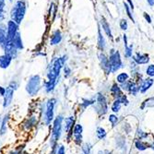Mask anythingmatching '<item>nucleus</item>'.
<instances>
[{
	"label": "nucleus",
	"mask_w": 154,
	"mask_h": 154,
	"mask_svg": "<svg viewBox=\"0 0 154 154\" xmlns=\"http://www.w3.org/2000/svg\"><path fill=\"white\" fill-rule=\"evenodd\" d=\"M66 61H67L66 55L54 58L52 62L50 63L48 69H47V72H46L47 80H57L59 79L62 68L65 66Z\"/></svg>",
	"instance_id": "nucleus-1"
},
{
	"label": "nucleus",
	"mask_w": 154,
	"mask_h": 154,
	"mask_svg": "<svg viewBox=\"0 0 154 154\" xmlns=\"http://www.w3.org/2000/svg\"><path fill=\"white\" fill-rule=\"evenodd\" d=\"M57 101L55 98H50L40 108L42 112V119H43V122L46 127L51 125V124H53V121L55 118L54 108L55 105H57Z\"/></svg>",
	"instance_id": "nucleus-2"
},
{
	"label": "nucleus",
	"mask_w": 154,
	"mask_h": 154,
	"mask_svg": "<svg viewBox=\"0 0 154 154\" xmlns=\"http://www.w3.org/2000/svg\"><path fill=\"white\" fill-rule=\"evenodd\" d=\"M42 89H43V79L41 76L38 74L30 76L25 85L26 93L30 97H36Z\"/></svg>",
	"instance_id": "nucleus-3"
},
{
	"label": "nucleus",
	"mask_w": 154,
	"mask_h": 154,
	"mask_svg": "<svg viewBox=\"0 0 154 154\" xmlns=\"http://www.w3.org/2000/svg\"><path fill=\"white\" fill-rule=\"evenodd\" d=\"M64 118L61 115L55 116L54 120L52 124V130H51V137H50V146L51 148L57 146V142L60 139L62 133H63V123Z\"/></svg>",
	"instance_id": "nucleus-4"
},
{
	"label": "nucleus",
	"mask_w": 154,
	"mask_h": 154,
	"mask_svg": "<svg viewBox=\"0 0 154 154\" xmlns=\"http://www.w3.org/2000/svg\"><path fill=\"white\" fill-rule=\"evenodd\" d=\"M27 5L24 0H17L10 10V20L20 25L25 18Z\"/></svg>",
	"instance_id": "nucleus-5"
},
{
	"label": "nucleus",
	"mask_w": 154,
	"mask_h": 154,
	"mask_svg": "<svg viewBox=\"0 0 154 154\" xmlns=\"http://www.w3.org/2000/svg\"><path fill=\"white\" fill-rule=\"evenodd\" d=\"M109 62H110V66H111L112 73L116 72L123 66V63H122V59H121V55H120L119 51H116L114 49L111 50Z\"/></svg>",
	"instance_id": "nucleus-6"
},
{
	"label": "nucleus",
	"mask_w": 154,
	"mask_h": 154,
	"mask_svg": "<svg viewBox=\"0 0 154 154\" xmlns=\"http://www.w3.org/2000/svg\"><path fill=\"white\" fill-rule=\"evenodd\" d=\"M37 124H38V116L35 114H33V115L27 116L21 125H22V128L24 130L31 131L36 127Z\"/></svg>",
	"instance_id": "nucleus-7"
},
{
	"label": "nucleus",
	"mask_w": 154,
	"mask_h": 154,
	"mask_svg": "<svg viewBox=\"0 0 154 154\" xmlns=\"http://www.w3.org/2000/svg\"><path fill=\"white\" fill-rule=\"evenodd\" d=\"M19 29H20V25L15 21H13L12 20H9L7 22V33H8V41H11L18 34V32H20Z\"/></svg>",
	"instance_id": "nucleus-8"
},
{
	"label": "nucleus",
	"mask_w": 154,
	"mask_h": 154,
	"mask_svg": "<svg viewBox=\"0 0 154 154\" xmlns=\"http://www.w3.org/2000/svg\"><path fill=\"white\" fill-rule=\"evenodd\" d=\"M1 48L3 49L4 51V54H8L9 57H11L14 59H16L18 57V54H19V51L16 49V47L14 46V45L12 44L11 41H8L7 40L6 43L1 46Z\"/></svg>",
	"instance_id": "nucleus-9"
},
{
	"label": "nucleus",
	"mask_w": 154,
	"mask_h": 154,
	"mask_svg": "<svg viewBox=\"0 0 154 154\" xmlns=\"http://www.w3.org/2000/svg\"><path fill=\"white\" fill-rule=\"evenodd\" d=\"M14 95H15V91L8 86L6 94L3 97V103H2V107L4 110H7L11 106L13 103V99H14Z\"/></svg>",
	"instance_id": "nucleus-10"
},
{
	"label": "nucleus",
	"mask_w": 154,
	"mask_h": 154,
	"mask_svg": "<svg viewBox=\"0 0 154 154\" xmlns=\"http://www.w3.org/2000/svg\"><path fill=\"white\" fill-rule=\"evenodd\" d=\"M74 123H75V117L74 116H68V117H65L64 118L63 129L68 135V137L72 136V131H73V128H74Z\"/></svg>",
	"instance_id": "nucleus-11"
},
{
	"label": "nucleus",
	"mask_w": 154,
	"mask_h": 154,
	"mask_svg": "<svg viewBox=\"0 0 154 154\" xmlns=\"http://www.w3.org/2000/svg\"><path fill=\"white\" fill-rule=\"evenodd\" d=\"M82 132H83V128L80 124H76L73 128L72 131V137L76 144L80 145L82 141Z\"/></svg>",
	"instance_id": "nucleus-12"
},
{
	"label": "nucleus",
	"mask_w": 154,
	"mask_h": 154,
	"mask_svg": "<svg viewBox=\"0 0 154 154\" xmlns=\"http://www.w3.org/2000/svg\"><path fill=\"white\" fill-rule=\"evenodd\" d=\"M9 120H10V114L6 113L2 117L1 125H0V137H4L8 133V128Z\"/></svg>",
	"instance_id": "nucleus-13"
},
{
	"label": "nucleus",
	"mask_w": 154,
	"mask_h": 154,
	"mask_svg": "<svg viewBox=\"0 0 154 154\" xmlns=\"http://www.w3.org/2000/svg\"><path fill=\"white\" fill-rule=\"evenodd\" d=\"M59 82V80H44L43 82V88L45 91V93L47 94H50L52 93L54 90H55V87H57V83Z\"/></svg>",
	"instance_id": "nucleus-14"
},
{
	"label": "nucleus",
	"mask_w": 154,
	"mask_h": 154,
	"mask_svg": "<svg viewBox=\"0 0 154 154\" xmlns=\"http://www.w3.org/2000/svg\"><path fill=\"white\" fill-rule=\"evenodd\" d=\"M13 61V58L11 57H9L8 54H3L0 55V68L1 69H8L11 63Z\"/></svg>",
	"instance_id": "nucleus-15"
},
{
	"label": "nucleus",
	"mask_w": 154,
	"mask_h": 154,
	"mask_svg": "<svg viewBox=\"0 0 154 154\" xmlns=\"http://www.w3.org/2000/svg\"><path fill=\"white\" fill-rule=\"evenodd\" d=\"M62 39H63V36H62L61 32L59 30H55L50 38V45H57L61 43Z\"/></svg>",
	"instance_id": "nucleus-16"
},
{
	"label": "nucleus",
	"mask_w": 154,
	"mask_h": 154,
	"mask_svg": "<svg viewBox=\"0 0 154 154\" xmlns=\"http://www.w3.org/2000/svg\"><path fill=\"white\" fill-rule=\"evenodd\" d=\"M11 42L19 52L24 49V45H23V41H22L20 32H18V34L11 40Z\"/></svg>",
	"instance_id": "nucleus-17"
},
{
	"label": "nucleus",
	"mask_w": 154,
	"mask_h": 154,
	"mask_svg": "<svg viewBox=\"0 0 154 154\" xmlns=\"http://www.w3.org/2000/svg\"><path fill=\"white\" fill-rule=\"evenodd\" d=\"M134 61L137 64V65H144V64H147L149 63V57L148 54H141L137 53L135 57H133Z\"/></svg>",
	"instance_id": "nucleus-18"
},
{
	"label": "nucleus",
	"mask_w": 154,
	"mask_h": 154,
	"mask_svg": "<svg viewBox=\"0 0 154 154\" xmlns=\"http://www.w3.org/2000/svg\"><path fill=\"white\" fill-rule=\"evenodd\" d=\"M97 103H98V104H99L100 109L102 110V114L104 115L107 112V104H106L105 97L99 93L97 95Z\"/></svg>",
	"instance_id": "nucleus-19"
},
{
	"label": "nucleus",
	"mask_w": 154,
	"mask_h": 154,
	"mask_svg": "<svg viewBox=\"0 0 154 154\" xmlns=\"http://www.w3.org/2000/svg\"><path fill=\"white\" fill-rule=\"evenodd\" d=\"M8 40L7 24L0 23V46H2Z\"/></svg>",
	"instance_id": "nucleus-20"
},
{
	"label": "nucleus",
	"mask_w": 154,
	"mask_h": 154,
	"mask_svg": "<svg viewBox=\"0 0 154 154\" xmlns=\"http://www.w3.org/2000/svg\"><path fill=\"white\" fill-rule=\"evenodd\" d=\"M99 58H100V61H101V64H102L103 68L104 69V70L107 73H110L111 72V66H110L109 58H107L103 53H101L99 54Z\"/></svg>",
	"instance_id": "nucleus-21"
},
{
	"label": "nucleus",
	"mask_w": 154,
	"mask_h": 154,
	"mask_svg": "<svg viewBox=\"0 0 154 154\" xmlns=\"http://www.w3.org/2000/svg\"><path fill=\"white\" fill-rule=\"evenodd\" d=\"M98 46H99V48L102 52H103L106 47V41H105L104 36L102 33L100 26L98 28Z\"/></svg>",
	"instance_id": "nucleus-22"
},
{
	"label": "nucleus",
	"mask_w": 154,
	"mask_h": 154,
	"mask_svg": "<svg viewBox=\"0 0 154 154\" xmlns=\"http://www.w3.org/2000/svg\"><path fill=\"white\" fill-rule=\"evenodd\" d=\"M101 25H102V28H103V30L104 31L105 34H106L110 39H113V34H112V31H111L110 25H109L108 21H107L103 17H102V20H101Z\"/></svg>",
	"instance_id": "nucleus-23"
},
{
	"label": "nucleus",
	"mask_w": 154,
	"mask_h": 154,
	"mask_svg": "<svg viewBox=\"0 0 154 154\" xmlns=\"http://www.w3.org/2000/svg\"><path fill=\"white\" fill-rule=\"evenodd\" d=\"M153 83H154V79H151V78L143 80V82H142V84H141V86L139 87V88H140V89H139V91H140L141 93H145V92L153 85Z\"/></svg>",
	"instance_id": "nucleus-24"
},
{
	"label": "nucleus",
	"mask_w": 154,
	"mask_h": 154,
	"mask_svg": "<svg viewBox=\"0 0 154 154\" xmlns=\"http://www.w3.org/2000/svg\"><path fill=\"white\" fill-rule=\"evenodd\" d=\"M112 94H113L114 96H116L117 97V99H119V98L122 96V91L120 90V87L117 85V84H114L113 87H112Z\"/></svg>",
	"instance_id": "nucleus-25"
},
{
	"label": "nucleus",
	"mask_w": 154,
	"mask_h": 154,
	"mask_svg": "<svg viewBox=\"0 0 154 154\" xmlns=\"http://www.w3.org/2000/svg\"><path fill=\"white\" fill-rule=\"evenodd\" d=\"M128 78H129V76H128V73L122 72V73H120V74L116 77V80H117L118 83L123 84V83H125V82H127V81H128Z\"/></svg>",
	"instance_id": "nucleus-26"
},
{
	"label": "nucleus",
	"mask_w": 154,
	"mask_h": 154,
	"mask_svg": "<svg viewBox=\"0 0 154 154\" xmlns=\"http://www.w3.org/2000/svg\"><path fill=\"white\" fill-rule=\"evenodd\" d=\"M121 102L119 99L116 100L113 103V105H112V111L115 112V113H117V112H119L120 108H121Z\"/></svg>",
	"instance_id": "nucleus-27"
},
{
	"label": "nucleus",
	"mask_w": 154,
	"mask_h": 154,
	"mask_svg": "<svg viewBox=\"0 0 154 154\" xmlns=\"http://www.w3.org/2000/svg\"><path fill=\"white\" fill-rule=\"evenodd\" d=\"M133 54V45L130 46H125V57H131Z\"/></svg>",
	"instance_id": "nucleus-28"
},
{
	"label": "nucleus",
	"mask_w": 154,
	"mask_h": 154,
	"mask_svg": "<svg viewBox=\"0 0 154 154\" xmlns=\"http://www.w3.org/2000/svg\"><path fill=\"white\" fill-rule=\"evenodd\" d=\"M96 134H97V137L99 139H103L106 137V132H105L104 128H98Z\"/></svg>",
	"instance_id": "nucleus-29"
},
{
	"label": "nucleus",
	"mask_w": 154,
	"mask_h": 154,
	"mask_svg": "<svg viewBox=\"0 0 154 154\" xmlns=\"http://www.w3.org/2000/svg\"><path fill=\"white\" fill-rule=\"evenodd\" d=\"M119 26H120V29L123 31H127L128 29V20L125 19H121L120 22H119Z\"/></svg>",
	"instance_id": "nucleus-30"
},
{
	"label": "nucleus",
	"mask_w": 154,
	"mask_h": 154,
	"mask_svg": "<svg viewBox=\"0 0 154 154\" xmlns=\"http://www.w3.org/2000/svg\"><path fill=\"white\" fill-rule=\"evenodd\" d=\"M8 86L16 91L20 88V83H19L17 80H11V81L8 83Z\"/></svg>",
	"instance_id": "nucleus-31"
},
{
	"label": "nucleus",
	"mask_w": 154,
	"mask_h": 154,
	"mask_svg": "<svg viewBox=\"0 0 154 154\" xmlns=\"http://www.w3.org/2000/svg\"><path fill=\"white\" fill-rule=\"evenodd\" d=\"M139 89H140V88H139L137 85V84H135V83H131L130 84V87H129V91L133 94V95H136L137 93V91H139Z\"/></svg>",
	"instance_id": "nucleus-32"
},
{
	"label": "nucleus",
	"mask_w": 154,
	"mask_h": 154,
	"mask_svg": "<svg viewBox=\"0 0 154 154\" xmlns=\"http://www.w3.org/2000/svg\"><path fill=\"white\" fill-rule=\"evenodd\" d=\"M146 74L150 78L154 77V64H151V65L148 66V67L146 69Z\"/></svg>",
	"instance_id": "nucleus-33"
},
{
	"label": "nucleus",
	"mask_w": 154,
	"mask_h": 154,
	"mask_svg": "<svg viewBox=\"0 0 154 154\" xmlns=\"http://www.w3.org/2000/svg\"><path fill=\"white\" fill-rule=\"evenodd\" d=\"M91 146L89 143H85L82 145V152L84 154H91Z\"/></svg>",
	"instance_id": "nucleus-34"
},
{
	"label": "nucleus",
	"mask_w": 154,
	"mask_h": 154,
	"mask_svg": "<svg viewBox=\"0 0 154 154\" xmlns=\"http://www.w3.org/2000/svg\"><path fill=\"white\" fill-rule=\"evenodd\" d=\"M63 69H64V76H65L66 79H67L68 77H70V76H71V73H72L71 68L69 67L67 65H65V66L63 67Z\"/></svg>",
	"instance_id": "nucleus-35"
},
{
	"label": "nucleus",
	"mask_w": 154,
	"mask_h": 154,
	"mask_svg": "<svg viewBox=\"0 0 154 154\" xmlns=\"http://www.w3.org/2000/svg\"><path fill=\"white\" fill-rule=\"evenodd\" d=\"M124 7H125V11H127V14H128V18L133 21V22H135V20H134V17H133V15L131 14V11H130V8H129V7H128V5L127 4V3H125L124 2Z\"/></svg>",
	"instance_id": "nucleus-36"
},
{
	"label": "nucleus",
	"mask_w": 154,
	"mask_h": 154,
	"mask_svg": "<svg viewBox=\"0 0 154 154\" xmlns=\"http://www.w3.org/2000/svg\"><path fill=\"white\" fill-rule=\"evenodd\" d=\"M136 147H137V149H139V150H145L148 147H147V145L146 144H144L142 141H140V140H137V142H136Z\"/></svg>",
	"instance_id": "nucleus-37"
},
{
	"label": "nucleus",
	"mask_w": 154,
	"mask_h": 154,
	"mask_svg": "<svg viewBox=\"0 0 154 154\" xmlns=\"http://www.w3.org/2000/svg\"><path fill=\"white\" fill-rule=\"evenodd\" d=\"M94 103H95V101H92V100H83V103H81V106L83 109H85L88 106L93 104Z\"/></svg>",
	"instance_id": "nucleus-38"
},
{
	"label": "nucleus",
	"mask_w": 154,
	"mask_h": 154,
	"mask_svg": "<svg viewBox=\"0 0 154 154\" xmlns=\"http://www.w3.org/2000/svg\"><path fill=\"white\" fill-rule=\"evenodd\" d=\"M109 121H110V123L113 125V127H115V125L117 124V122H118V118H117V116H116L115 115H110V116H109Z\"/></svg>",
	"instance_id": "nucleus-39"
},
{
	"label": "nucleus",
	"mask_w": 154,
	"mask_h": 154,
	"mask_svg": "<svg viewBox=\"0 0 154 154\" xmlns=\"http://www.w3.org/2000/svg\"><path fill=\"white\" fill-rule=\"evenodd\" d=\"M8 154H25L22 149H13L8 152Z\"/></svg>",
	"instance_id": "nucleus-40"
},
{
	"label": "nucleus",
	"mask_w": 154,
	"mask_h": 154,
	"mask_svg": "<svg viewBox=\"0 0 154 154\" xmlns=\"http://www.w3.org/2000/svg\"><path fill=\"white\" fill-rule=\"evenodd\" d=\"M57 154H66V148L64 145H57Z\"/></svg>",
	"instance_id": "nucleus-41"
},
{
	"label": "nucleus",
	"mask_w": 154,
	"mask_h": 154,
	"mask_svg": "<svg viewBox=\"0 0 154 154\" xmlns=\"http://www.w3.org/2000/svg\"><path fill=\"white\" fill-rule=\"evenodd\" d=\"M6 91H7V87L0 85V97L3 98L6 94Z\"/></svg>",
	"instance_id": "nucleus-42"
},
{
	"label": "nucleus",
	"mask_w": 154,
	"mask_h": 154,
	"mask_svg": "<svg viewBox=\"0 0 154 154\" xmlns=\"http://www.w3.org/2000/svg\"><path fill=\"white\" fill-rule=\"evenodd\" d=\"M143 16H144V19L148 21V23H151V18H150V16L149 15V14L147 13V12H144L143 13Z\"/></svg>",
	"instance_id": "nucleus-43"
},
{
	"label": "nucleus",
	"mask_w": 154,
	"mask_h": 154,
	"mask_svg": "<svg viewBox=\"0 0 154 154\" xmlns=\"http://www.w3.org/2000/svg\"><path fill=\"white\" fill-rule=\"evenodd\" d=\"M57 145L52 147L51 148V151H50L49 154H57Z\"/></svg>",
	"instance_id": "nucleus-44"
},
{
	"label": "nucleus",
	"mask_w": 154,
	"mask_h": 154,
	"mask_svg": "<svg viewBox=\"0 0 154 154\" xmlns=\"http://www.w3.org/2000/svg\"><path fill=\"white\" fill-rule=\"evenodd\" d=\"M147 3L149 7H154V0H147Z\"/></svg>",
	"instance_id": "nucleus-45"
},
{
	"label": "nucleus",
	"mask_w": 154,
	"mask_h": 154,
	"mask_svg": "<svg viewBox=\"0 0 154 154\" xmlns=\"http://www.w3.org/2000/svg\"><path fill=\"white\" fill-rule=\"evenodd\" d=\"M127 1L129 3V5H130V8H131L132 10H134V4H133V2L131 1V0H127Z\"/></svg>",
	"instance_id": "nucleus-46"
},
{
	"label": "nucleus",
	"mask_w": 154,
	"mask_h": 154,
	"mask_svg": "<svg viewBox=\"0 0 154 154\" xmlns=\"http://www.w3.org/2000/svg\"><path fill=\"white\" fill-rule=\"evenodd\" d=\"M0 4H6V0H0Z\"/></svg>",
	"instance_id": "nucleus-47"
},
{
	"label": "nucleus",
	"mask_w": 154,
	"mask_h": 154,
	"mask_svg": "<svg viewBox=\"0 0 154 154\" xmlns=\"http://www.w3.org/2000/svg\"><path fill=\"white\" fill-rule=\"evenodd\" d=\"M2 117H3V116H2L1 115H0V125H1V122H2Z\"/></svg>",
	"instance_id": "nucleus-48"
},
{
	"label": "nucleus",
	"mask_w": 154,
	"mask_h": 154,
	"mask_svg": "<svg viewBox=\"0 0 154 154\" xmlns=\"http://www.w3.org/2000/svg\"><path fill=\"white\" fill-rule=\"evenodd\" d=\"M0 149H1V143H0Z\"/></svg>",
	"instance_id": "nucleus-49"
},
{
	"label": "nucleus",
	"mask_w": 154,
	"mask_h": 154,
	"mask_svg": "<svg viewBox=\"0 0 154 154\" xmlns=\"http://www.w3.org/2000/svg\"><path fill=\"white\" fill-rule=\"evenodd\" d=\"M81 154H84V153H83V152H82V153H81Z\"/></svg>",
	"instance_id": "nucleus-50"
},
{
	"label": "nucleus",
	"mask_w": 154,
	"mask_h": 154,
	"mask_svg": "<svg viewBox=\"0 0 154 154\" xmlns=\"http://www.w3.org/2000/svg\"><path fill=\"white\" fill-rule=\"evenodd\" d=\"M0 98H1V97H0Z\"/></svg>",
	"instance_id": "nucleus-51"
},
{
	"label": "nucleus",
	"mask_w": 154,
	"mask_h": 154,
	"mask_svg": "<svg viewBox=\"0 0 154 154\" xmlns=\"http://www.w3.org/2000/svg\"><path fill=\"white\" fill-rule=\"evenodd\" d=\"M0 23H1V22H0Z\"/></svg>",
	"instance_id": "nucleus-52"
}]
</instances>
